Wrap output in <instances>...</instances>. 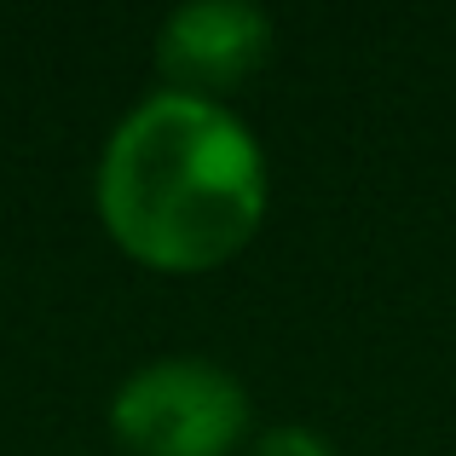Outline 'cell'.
<instances>
[{"label": "cell", "instance_id": "cell-1", "mask_svg": "<svg viewBox=\"0 0 456 456\" xmlns=\"http://www.w3.org/2000/svg\"><path fill=\"white\" fill-rule=\"evenodd\" d=\"M266 151L243 116L167 87L110 127L93 174V208L110 243L167 278L237 260L266 225Z\"/></svg>", "mask_w": 456, "mask_h": 456}, {"label": "cell", "instance_id": "cell-2", "mask_svg": "<svg viewBox=\"0 0 456 456\" xmlns=\"http://www.w3.org/2000/svg\"><path fill=\"white\" fill-rule=\"evenodd\" d=\"M248 428V387L197 353L151 358L110 393V434L127 456H232Z\"/></svg>", "mask_w": 456, "mask_h": 456}, {"label": "cell", "instance_id": "cell-3", "mask_svg": "<svg viewBox=\"0 0 456 456\" xmlns=\"http://www.w3.org/2000/svg\"><path fill=\"white\" fill-rule=\"evenodd\" d=\"M272 58V18L248 0H191L156 29V76L167 93L220 99L255 81Z\"/></svg>", "mask_w": 456, "mask_h": 456}, {"label": "cell", "instance_id": "cell-4", "mask_svg": "<svg viewBox=\"0 0 456 456\" xmlns=\"http://www.w3.org/2000/svg\"><path fill=\"white\" fill-rule=\"evenodd\" d=\"M248 456H335V445L306 422H272L266 434L248 439Z\"/></svg>", "mask_w": 456, "mask_h": 456}]
</instances>
